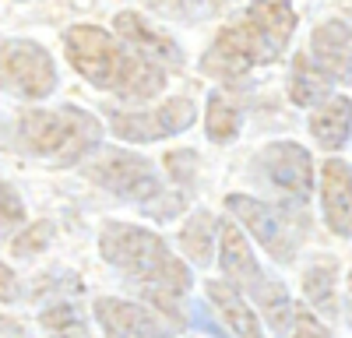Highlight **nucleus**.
Instances as JSON below:
<instances>
[{"mask_svg": "<svg viewBox=\"0 0 352 338\" xmlns=\"http://www.w3.org/2000/svg\"><path fill=\"white\" fill-rule=\"evenodd\" d=\"M219 4L222 0H166L162 11H180L187 18H204V14H212Z\"/></svg>", "mask_w": 352, "mask_h": 338, "instance_id": "obj_25", "label": "nucleus"}, {"mask_svg": "<svg viewBox=\"0 0 352 338\" xmlns=\"http://www.w3.org/2000/svg\"><path fill=\"white\" fill-rule=\"evenodd\" d=\"M14 296H18V278H14V271L8 264H0V300L11 303Z\"/></svg>", "mask_w": 352, "mask_h": 338, "instance_id": "obj_27", "label": "nucleus"}, {"mask_svg": "<svg viewBox=\"0 0 352 338\" xmlns=\"http://www.w3.org/2000/svg\"><path fill=\"white\" fill-rule=\"evenodd\" d=\"M254 300H257V306L264 310V317H268L272 331L282 335V331L289 328V314H292V300H289L285 286H282V282H272V278H268Z\"/></svg>", "mask_w": 352, "mask_h": 338, "instance_id": "obj_20", "label": "nucleus"}, {"mask_svg": "<svg viewBox=\"0 0 352 338\" xmlns=\"http://www.w3.org/2000/svg\"><path fill=\"white\" fill-rule=\"evenodd\" d=\"M88 177L99 187L127 197V201H148L159 194V177L152 162L127 152H102L96 162H88Z\"/></svg>", "mask_w": 352, "mask_h": 338, "instance_id": "obj_6", "label": "nucleus"}, {"mask_svg": "<svg viewBox=\"0 0 352 338\" xmlns=\"http://www.w3.org/2000/svg\"><path fill=\"white\" fill-rule=\"evenodd\" d=\"M113 28H116V36H120L124 43H131L134 53L148 56V60H155V64H173V67H176V64L184 60V56H180V46H176L166 32H159L155 25H148L141 14H134V11L116 14Z\"/></svg>", "mask_w": 352, "mask_h": 338, "instance_id": "obj_13", "label": "nucleus"}, {"mask_svg": "<svg viewBox=\"0 0 352 338\" xmlns=\"http://www.w3.org/2000/svg\"><path fill=\"white\" fill-rule=\"evenodd\" d=\"M208 300L215 303L219 317L226 321V328L232 331V338H264L261 335V324L254 317V306H247V300L240 296V289L232 282H208L204 286Z\"/></svg>", "mask_w": 352, "mask_h": 338, "instance_id": "obj_15", "label": "nucleus"}, {"mask_svg": "<svg viewBox=\"0 0 352 338\" xmlns=\"http://www.w3.org/2000/svg\"><path fill=\"white\" fill-rule=\"evenodd\" d=\"M99 120L85 109H74V106H64V109H28L21 113L18 120V137L21 145L32 152V155H43V159H53L56 166H74L81 162L88 152L99 145Z\"/></svg>", "mask_w": 352, "mask_h": 338, "instance_id": "obj_3", "label": "nucleus"}, {"mask_svg": "<svg viewBox=\"0 0 352 338\" xmlns=\"http://www.w3.org/2000/svg\"><path fill=\"white\" fill-rule=\"evenodd\" d=\"M268 60H275V53L257 32V25L250 18H240L215 36V43L208 46V53L201 60V71L229 81V78H243L247 71H254L257 64H268Z\"/></svg>", "mask_w": 352, "mask_h": 338, "instance_id": "obj_4", "label": "nucleus"}, {"mask_svg": "<svg viewBox=\"0 0 352 338\" xmlns=\"http://www.w3.org/2000/svg\"><path fill=\"white\" fill-rule=\"evenodd\" d=\"M155 117H159V127H162V137H166V134L187 131V127L194 124V117H197V109H194L187 99H169L166 106L155 109Z\"/></svg>", "mask_w": 352, "mask_h": 338, "instance_id": "obj_22", "label": "nucleus"}, {"mask_svg": "<svg viewBox=\"0 0 352 338\" xmlns=\"http://www.w3.org/2000/svg\"><path fill=\"white\" fill-rule=\"evenodd\" d=\"M320 205L331 233L352 236V166L345 159H328L320 166Z\"/></svg>", "mask_w": 352, "mask_h": 338, "instance_id": "obj_10", "label": "nucleus"}, {"mask_svg": "<svg viewBox=\"0 0 352 338\" xmlns=\"http://www.w3.org/2000/svg\"><path fill=\"white\" fill-rule=\"evenodd\" d=\"M212 236H215V222H212V215H208V212L190 215V222L184 225V233H180V247L187 250V258H190L197 268H204V264L212 261Z\"/></svg>", "mask_w": 352, "mask_h": 338, "instance_id": "obj_19", "label": "nucleus"}, {"mask_svg": "<svg viewBox=\"0 0 352 338\" xmlns=\"http://www.w3.org/2000/svg\"><path fill=\"white\" fill-rule=\"evenodd\" d=\"M247 18L257 25V32L264 36V43H268V49L275 56L282 53V46L292 36V28H296V11H292L289 0H254Z\"/></svg>", "mask_w": 352, "mask_h": 338, "instance_id": "obj_16", "label": "nucleus"}, {"mask_svg": "<svg viewBox=\"0 0 352 338\" xmlns=\"http://www.w3.org/2000/svg\"><path fill=\"white\" fill-rule=\"evenodd\" d=\"M289 95L296 106H317L331 95V78L314 64L310 49H300L292 60V74H289Z\"/></svg>", "mask_w": 352, "mask_h": 338, "instance_id": "obj_17", "label": "nucleus"}, {"mask_svg": "<svg viewBox=\"0 0 352 338\" xmlns=\"http://www.w3.org/2000/svg\"><path fill=\"white\" fill-rule=\"evenodd\" d=\"M349 286H352V275H349Z\"/></svg>", "mask_w": 352, "mask_h": 338, "instance_id": "obj_28", "label": "nucleus"}, {"mask_svg": "<svg viewBox=\"0 0 352 338\" xmlns=\"http://www.w3.org/2000/svg\"><path fill=\"white\" fill-rule=\"evenodd\" d=\"M349 317H352V314H349Z\"/></svg>", "mask_w": 352, "mask_h": 338, "instance_id": "obj_29", "label": "nucleus"}, {"mask_svg": "<svg viewBox=\"0 0 352 338\" xmlns=\"http://www.w3.org/2000/svg\"><path fill=\"white\" fill-rule=\"evenodd\" d=\"M96 317L106 328L109 338H166V324L144 310L138 303H124V300H109L102 296L96 303Z\"/></svg>", "mask_w": 352, "mask_h": 338, "instance_id": "obj_11", "label": "nucleus"}, {"mask_svg": "<svg viewBox=\"0 0 352 338\" xmlns=\"http://www.w3.org/2000/svg\"><path fill=\"white\" fill-rule=\"evenodd\" d=\"M46 240H50V225H46V222H39V225H36V233H25V236L14 243V254H32V250H36V247H43Z\"/></svg>", "mask_w": 352, "mask_h": 338, "instance_id": "obj_26", "label": "nucleus"}, {"mask_svg": "<svg viewBox=\"0 0 352 338\" xmlns=\"http://www.w3.org/2000/svg\"><path fill=\"white\" fill-rule=\"evenodd\" d=\"M0 89L25 99H43L56 89V67L39 43L11 39L0 46Z\"/></svg>", "mask_w": 352, "mask_h": 338, "instance_id": "obj_5", "label": "nucleus"}, {"mask_svg": "<svg viewBox=\"0 0 352 338\" xmlns=\"http://www.w3.org/2000/svg\"><path fill=\"white\" fill-rule=\"evenodd\" d=\"M310 134L317 137V145L328 148V152L345 148V141L352 134V99L328 95L324 102H317L314 113H310Z\"/></svg>", "mask_w": 352, "mask_h": 338, "instance_id": "obj_14", "label": "nucleus"}, {"mask_svg": "<svg viewBox=\"0 0 352 338\" xmlns=\"http://www.w3.org/2000/svg\"><path fill=\"white\" fill-rule=\"evenodd\" d=\"M219 240H222V254H219V264L226 271V282H232L240 293L257 296L261 286L268 282V275L261 271V264L254 261V250L247 247L243 233L236 222H222L219 225Z\"/></svg>", "mask_w": 352, "mask_h": 338, "instance_id": "obj_9", "label": "nucleus"}, {"mask_svg": "<svg viewBox=\"0 0 352 338\" xmlns=\"http://www.w3.org/2000/svg\"><path fill=\"white\" fill-rule=\"evenodd\" d=\"M204 131H208L212 141L226 145L240 134V106L232 102L226 92H212L208 99V117H204Z\"/></svg>", "mask_w": 352, "mask_h": 338, "instance_id": "obj_18", "label": "nucleus"}, {"mask_svg": "<svg viewBox=\"0 0 352 338\" xmlns=\"http://www.w3.org/2000/svg\"><path fill=\"white\" fill-rule=\"evenodd\" d=\"M292 317H296V338H331L310 306H292Z\"/></svg>", "mask_w": 352, "mask_h": 338, "instance_id": "obj_24", "label": "nucleus"}, {"mask_svg": "<svg viewBox=\"0 0 352 338\" xmlns=\"http://www.w3.org/2000/svg\"><path fill=\"white\" fill-rule=\"evenodd\" d=\"M310 56L331 81H352V28L345 21H324L310 39Z\"/></svg>", "mask_w": 352, "mask_h": 338, "instance_id": "obj_12", "label": "nucleus"}, {"mask_svg": "<svg viewBox=\"0 0 352 338\" xmlns=\"http://www.w3.org/2000/svg\"><path fill=\"white\" fill-rule=\"evenodd\" d=\"M18 222H25V205H21V197H18L8 183H0V236L11 233Z\"/></svg>", "mask_w": 352, "mask_h": 338, "instance_id": "obj_23", "label": "nucleus"}, {"mask_svg": "<svg viewBox=\"0 0 352 338\" xmlns=\"http://www.w3.org/2000/svg\"><path fill=\"white\" fill-rule=\"evenodd\" d=\"M226 208L236 215V222L247 225V233H250L264 250H268L275 261H282V264L292 261L296 243H292V236H289L285 218H282L272 205L254 201V197H247V194H229V197H226Z\"/></svg>", "mask_w": 352, "mask_h": 338, "instance_id": "obj_7", "label": "nucleus"}, {"mask_svg": "<svg viewBox=\"0 0 352 338\" xmlns=\"http://www.w3.org/2000/svg\"><path fill=\"white\" fill-rule=\"evenodd\" d=\"M67 56L81 78H88L96 89H113L124 99H152L162 92V67L141 53H127L120 43H113L109 32L96 25H74L67 32Z\"/></svg>", "mask_w": 352, "mask_h": 338, "instance_id": "obj_2", "label": "nucleus"}, {"mask_svg": "<svg viewBox=\"0 0 352 338\" xmlns=\"http://www.w3.org/2000/svg\"><path fill=\"white\" fill-rule=\"evenodd\" d=\"M99 250L113 268L127 275L134 289H141V296L152 306H159L162 314H180L184 296L190 289V271L173 258L155 233L113 222L102 229Z\"/></svg>", "mask_w": 352, "mask_h": 338, "instance_id": "obj_1", "label": "nucleus"}, {"mask_svg": "<svg viewBox=\"0 0 352 338\" xmlns=\"http://www.w3.org/2000/svg\"><path fill=\"white\" fill-rule=\"evenodd\" d=\"M335 278H338V268H335L331 261H320V264H314V268L307 271L303 289H307V296H310L314 306H320V310H338V306H335Z\"/></svg>", "mask_w": 352, "mask_h": 338, "instance_id": "obj_21", "label": "nucleus"}, {"mask_svg": "<svg viewBox=\"0 0 352 338\" xmlns=\"http://www.w3.org/2000/svg\"><path fill=\"white\" fill-rule=\"evenodd\" d=\"M261 166L268 180L282 190H289L292 197H310V187H314V159L307 148L292 145V141H275L261 152Z\"/></svg>", "mask_w": 352, "mask_h": 338, "instance_id": "obj_8", "label": "nucleus"}]
</instances>
